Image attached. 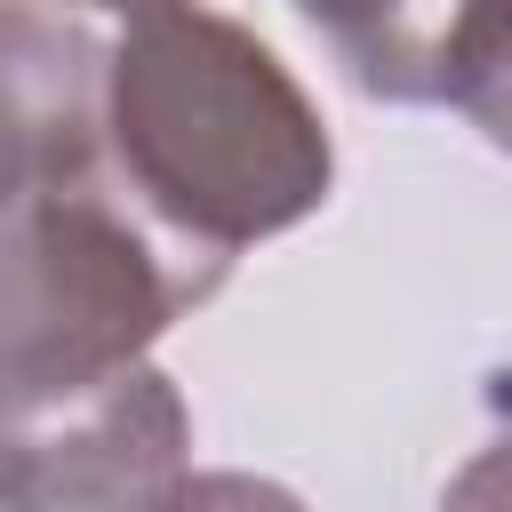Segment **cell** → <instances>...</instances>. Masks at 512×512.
Masks as SVG:
<instances>
[{
	"label": "cell",
	"mask_w": 512,
	"mask_h": 512,
	"mask_svg": "<svg viewBox=\"0 0 512 512\" xmlns=\"http://www.w3.org/2000/svg\"><path fill=\"white\" fill-rule=\"evenodd\" d=\"M432 96L512 152V0H456L432 40Z\"/></svg>",
	"instance_id": "8992f818"
},
{
	"label": "cell",
	"mask_w": 512,
	"mask_h": 512,
	"mask_svg": "<svg viewBox=\"0 0 512 512\" xmlns=\"http://www.w3.org/2000/svg\"><path fill=\"white\" fill-rule=\"evenodd\" d=\"M352 80L392 104H432V0H296Z\"/></svg>",
	"instance_id": "5b68a950"
},
{
	"label": "cell",
	"mask_w": 512,
	"mask_h": 512,
	"mask_svg": "<svg viewBox=\"0 0 512 512\" xmlns=\"http://www.w3.org/2000/svg\"><path fill=\"white\" fill-rule=\"evenodd\" d=\"M440 512H512V424H504V432L448 480Z\"/></svg>",
	"instance_id": "ba28073f"
},
{
	"label": "cell",
	"mask_w": 512,
	"mask_h": 512,
	"mask_svg": "<svg viewBox=\"0 0 512 512\" xmlns=\"http://www.w3.org/2000/svg\"><path fill=\"white\" fill-rule=\"evenodd\" d=\"M104 168L192 248L240 256L328 200L336 152L288 64L216 8L136 16L96 80Z\"/></svg>",
	"instance_id": "6da1fadb"
},
{
	"label": "cell",
	"mask_w": 512,
	"mask_h": 512,
	"mask_svg": "<svg viewBox=\"0 0 512 512\" xmlns=\"http://www.w3.org/2000/svg\"><path fill=\"white\" fill-rule=\"evenodd\" d=\"M448 8H456V0H432V40H440V24H448Z\"/></svg>",
	"instance_id": "30bf717a"
},
{
	"label": "cell",
	"mask_w": 512,
	"mask_h": 512,
	"mask_svg": "<svg viewBox=\"0 0 512 512\" xmlns=\"http://www.w3.org/2000/svg\"><path fill=\"white\" fill-rule=\"evenodd\" d=\"M232 264L168 232L88 144L0 224V376H104Z\"/></svg>",
	"instance_id": "7a4b0ae2"
},
{
	"label": "cell",
	"mask_w": 512,
	"mask_h": 512,
	"mask_svg": "<svg viewBox=\"0 0 512 512\" xmlns=\"http://www.w3.org/2000/svg\"><path fill=\"white\" fill-rule=\"evenodd\" d=\"M96 80L104 48L88 24L40 0H0V224L96 144Z\"/></svg>",
	"instance_id": "277c9868"
},
{
	"label": "cell",
	"mask_w": 512,
	"mask_h": 512,
	"mask_svg": "<svg viewBox=\"0 0 512 512\" xmlns=\"http://www.w3.org/2000/svg\"><path fill=\"white\" fill-rule=\"evenodd\" d=\"M152 512H304V504L256 472H184Z\"/></svg>",
	"instance_id": "52a82bcc"
},
{
	"label": "cell",
	"mask_w": 512,
	"mask_h": 512,
	"mask_svg": "<svg viewBox=\"0 0 512 512\" xmlns=\"http://www.w3.org/2000/svg\"><path fill=\"white\" fill-rule=\"evenodd\" d=\"M192 416L152 360L0 376V512H152L184 480Z\"/></svg>",
	"instance_id": "3957f363"
},
{
	"label": "cell",
	"mask_w": 512,
	"mask_h": 512,
	"mask_svg": "<svg viewBox=\"0 0 512 512\" xmlns=\"http://www.w3.org/2000/svg\"><path fill=\"white\" fill-rule=\"evenodd\" d=\"M88 8H120V16L136 24V16H160V8H176V0H88Z\"/></svg>",
	"instance_id": "9c48e42d"
}]
</instances>
